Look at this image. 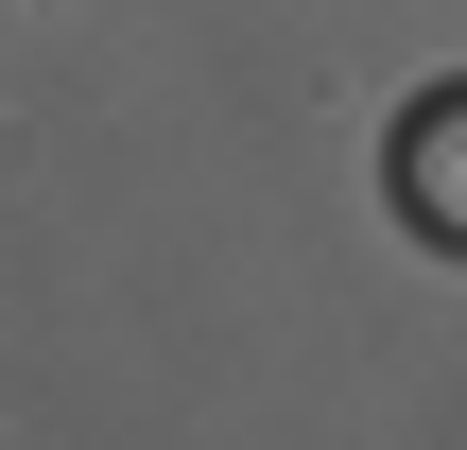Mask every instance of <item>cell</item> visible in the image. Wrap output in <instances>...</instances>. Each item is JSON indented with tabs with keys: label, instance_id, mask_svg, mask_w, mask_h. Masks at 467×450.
<instances>
[{
	"label": "cell",
	"instance_id": "6da1fadb",
	"mask_svg": "<svg viewBox=\"0 0 467 450\" xmlns=\"http://www.w3.org/2000/svg\"><path fill=\"white\" fill-rule=\"evenodd\" d=\"M381 191L416 243H467V87H416V121L381 139Z\"/></svg>",
	"mask_w": 467,
	"mask_h": 450
}]
</instances>
